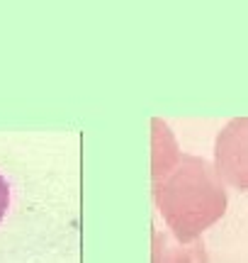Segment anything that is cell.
<instances>
[{
  "label": "cell",
  "instance_id": "obj_1",
  "mask_svg": "<svg viewBox=\"0 0 248 263\" xmlns=\"http://www.w3.org/2000/svg\"><path fill=\"white\" fill-rule=\"evenodd\" d=\"M8 205H10V185H8V180L0 176V219L8 212Z\"/></svg>",
  "mask_w": 248,
  "mask_h": 263
}]
</instances>
